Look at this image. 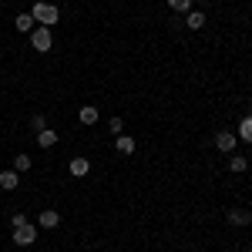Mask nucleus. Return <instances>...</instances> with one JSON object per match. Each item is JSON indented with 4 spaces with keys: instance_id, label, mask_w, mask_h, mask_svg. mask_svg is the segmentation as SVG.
I'll return each instance as SVG.
<instances>
[{
    "instance_id": "obj_8",
    "label": "nucleus",
    "mask_w": 252,
    "mask_h": 252,
    "mask_svg": "<svg viewBox=\"0 0 252 252\" xmlns=\"http://www.w3.org/2000/svg\"><path fill=\"white\" fill-rule=\"evenodd\" d=\"M14 27H17L20 34H31V31L37 27V20L31 17V10H27V14H17V17H14Z\"/></svg>"
},
{
    "instance_id": "obj_3",
    "label": "nucleus",
    "mask_w": 252,
    "mask_h": 252,
    "mask_svg": "<svg viewBox=\"0 0 252 252\" xmlns=\"http://www.w3.org/2000/svg\"><path fill=\"white\" fill-rule=\"evenodd\" d=\"M34 242H37V225L14 229V246H34Z\"/></svg>"
},
{
    "instance_id": "obj_7",
    "label": "nucleus",
    "mask_w": 252,
    "mask_h": 252,
    "mask_svg": "<svg viewBox=\"0 0 252 252\" xmlns=\"http://www.w3.org/2000/svg\"><path fill=\"white\" fill-rule=\"evenodd\" d=\"M17 185H20V175L14 172V168H7V172H0V189H3V192H14Z\"/></svg>"
},
{
    "instance_id": "obj_10",
    "label": "nucleus",
    "mask_w": 252,
    "mask_h": 252,
    "mask_svg": "<svg viewBox=\"0 0 252 252\" xmlns=\"http://www.w3.org/2000/svg\"><path fill=\"white\" fill-rule=\"evenodd\" d=\"M229 222H232V225H249L252 212H246V209H229Z\"/></svg>"
},
{
    "instance_id": "obj_17",
    "label": "nucleus",
    "mask_w": 252,
    "mask_h": 252,
    "mask_svg": "<svg viewBox=\"0 0 252 252\" xmlns=\"http://www.w3.org/2000/svg\"><path fill=\"white\" fill-rule=\"evenodd\" d=\"M192 3H195V0H168V7H172L175 14H189V10H192Z\"/></svg>"
},
{
    "instance_id": "obj_4",
    "label": "nucleus",
    "mask_w": 252,
    "mask_h": 252,
    "mask_svg": "<svg viewBox=\"0 0 252 252\" xmlns=\"http://www.w3.org/2000/svg\"><path fill=\"white\" fill-rule=\"evenodd\" d=\"M235 141H239L235 131H215V148H219V152H225V155L235 148Z\"/></svg>"
},
{
    "instance_id": "obj_16",
    "label": "nucleus",
    "mask_w": 252,
    "mask_h": 252,
    "mask_svg": "<svg viewBox=\"0 0 252 252\" xmlns=\"http://www.w3.org/2000/svg\"><path fill=\"white\" fill-rule=\"evenodd\" d=\"M31 165H34V161H31V155H17L14 158V172H31Z\"/></svg>"
},
{
    "instance_id": "obj_18",
    "label": "nucleus",
    "mask_w": 252,
    "mask_h": 252,
    "mask_svg": "<svg viewBox=\"0 0 252 252\" xmlns=\"http://www.w3.org/2000/svg\"><path fill=\"white\" fill-rule=\"evenodd\" d=\"M10 225H14V229H24V225H31V222H27V215H24V212H14V215H10Z\"/></svg>"
},
{
    "instance_id": "obj_5",
    "label": "nucleus",
    "mask_w": 252,
    "mask_h": 252,
    "mask_svg": "<svg viewBox=\"0 0 252 252\" xmlns=\"http://www.w3.org/2000/svg\"><path fill=\"white\" fill-rule=\"evenodd\" d=\"M37 225L40 229H58L61 225V212L58 209H44V212L37 215Z\"/></svg>"
},
{
    "instance_id": "obj_11",
    "label": "nucleus",
    "mask_w": 252,
    "mask_h": 252,
    "mask_svg": "<svg viewBox=\"0 0 252 252\" xmlns=\"http://www.w3.org/2000/svg\"><path fill=\"white\" fill-rule=\"evenodd\" d=\"M235 135L242 138L246 145H252V115H246L242 121H239V131H235Z\"/></svg>"
},
{
    "instance_id": "obj_2",
    "label": "nucleus",
    "mask_w": 252,
    "mask_h": 252,
    "mask_svg": "<svg viewBox=\"0 0 252 252\" xmlns=\"http://www.w3.org/2000/svg\"><path fill=\"white\" fill-rule=\"evenodd\" d=\"M31 47H34V51H37V54H47V51H51V47H54V37H51V27H34V31H31Z\"/></svg>"
},
{
    "instance_id": "obj_1",
    "label": "nucleus",
    "mask_w": 252,
    "mask_h": 252,
    "mask_svg": "<svg viewBox=\"0 0 252 252\" xmlns=\"http://www.w3.org/2000/svg\"><path fill=\"white\" fill-rule=\"evenodd\" d=\"M31 17L37 20L40 27H54V24L61 20V10L54 7V3H47V0H37V3L31 7Z\"/></svg>"
},
{
    "instance_id": "obj_19",
    "label": "nucleus",
    "mask_w": 252,
    "mask_h": 252,
    "mask_svg": "<svg viewBox=\"0 0 252 252\" xmlns=\"http://www.w3.org/2000/svg\"><path fill=\"white\" fill-rule=\"evenodd\" d=\"M108 131H111V135H121V131H125V121H121V118H111V121H108Z\"/></svg>"
},
{
    "instance_id": "obj_13",
    "label": "nucleus",
    "mask_w": 252,
    "mask_h": 252,
    "mask_svg": "<svg viewBox=\"0 0 252 252\" xmlns=\"http://www.w3.org/2000/svg\"><path fill=\"white\" fill-rule=\"evenodd\" d=\"M97 121V108L94 104H84V108H81V125H94Z\"/></svg>"
},
{
    "instance_id": "obj_21",
    "label": "nucleus",
    "mask_w": 252,
    "mask_h": 252,
    "mask_svg": "<svg viewBox=\"0 0 252 252\" xmlns=\"http://www.w3.org/2000/svg\"><path fill=\"white\" fill-rule=\"evenodd\" d=\"M198 3H209V0H198Z\"/></svg>"
},
{
    "instance_id": "obj_9",
    "label": "nucleus",
    "mask_w": 252,
    "mask_h": 252,
    "mask_svg": "<svg viewBox=\"0 0 252 252\" xmlns=\"http://www.w3.org/2000/svg\"><path fill=\"white\" fill-rule=\"evenodd\" d=\"M37 145H40V148H54V145H58V131H54V128L37 131Z\"/></svg>"
},
{
    "instance_id": "obj_6",
    "label": "nucleus",
    "mask_w": 252,
    "mask_h": 252,
    "mask_svg": "<svg viewBox=\"0 0 252 252\" xmlns=\"http://www.w3.org/2000/svg\"><path fill=\"white\" fill-rule=\"evenodd\" d=\"M67 172L74 175V178H84V175L91 172V161H88V158H71V165H67Z\"/></svg>"
},
{
    "instance_id": "obj_15",
    "label": "nucleus",
    "mask_w": 252,
    "mask_h": 252,
    "mask_svg": "<svg viewBox=\"0 0 252 252\" xmlns=\"http://www.w3.org/2000/svg\"><path fill=\"white\" fill-rule=\"evenodd\" d=\"M229 168H232V172H246V168H249V158L246 155H232L229 158Z\"/></svg>"
},
{
    "instance_id": "obj_20",
    "label": "nucleus",
    "mask_w": 252,
    "mask_h": 252,
    "mask_svg": "<svg viewBox=\"0 0 252 252\" xmlns=\"http://www.w3.org/2000/svg\"><path fill=\"white\" fill-rule=\"evenodd\" d=\"M44 128H47L44 115H34V118H31V131H44Z\"/></svg>"
},
{
    "instance_id": "obj_12",
    "label": "nucleus",
    "mask_w": 252,
    "mask_h": 252,
    "mask_svg": "<svg viewBox=\"0 0 252 252\" xmlns=\"http://www.w3.org/2000/svg\"><path fill=\"white\" fill-rule=\"evenodd\" d=\"M205 27V14L202 10H189V31H202Z\"/></svg>"
},
{
    "instance_id": "obj_14",
    "label": "nucleus",
    "mask_w": 252,
    "mask_h": 252,
    "mask_svg": "<svg viewBox=\"0 0 252 252\" xmlns=\"http://www.w3.org/2000/svg\"><path fill=\"white\" fill-rule=\"evenodd\" d=\"M118 152H121V155H131V152H135V138L118 135Z\"/></svg>"
}]
</instances>
